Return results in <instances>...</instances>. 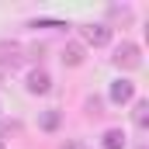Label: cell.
Wrapping results in <instances>:
<instances>
[{
    "label": "cell",
    "mask_w": 149,
    "mask_h": 149,
    "mask_svg": "<svg viewBox=\"0 0 149 149\" xmlns=\"http://www.w3.org/2000/svg\"><path fill=\"white\" fill-rule=\"evenodd\" d=\"M114 66H118V70H139V66H142V52H139V45L121 42V45L114 49Z\"/></svg>",
    "instance_id": "6da1fadb"
},
{
    "label": "cell",
    "mask_w": 149,
    "mask_h": 149,
    "mask_svg": "<svg viewBox=\"0 0 149 149\" xmlns=\"http://www.w3.org/2000/svg\"><path fill=\"white\" fill-rule=\"evenodd\" d=\"M80 35H83L87 45L101 49V45H108V42H111V28H108V24H83V28H80Z\"/></svg>",
    "instance_id": "7a4b0ae2"
},
{
    "label": "cell",
    "mask_w": 149,
    "mask_h": 149,
    "mask_svg": "<svg viewBox=\"0 0 149 149\" xmlns=\"http://www.w3.org/2000/svg\"><path fill=\"white\" fill-rule=\"evenodd\" d=\"M108 97H111V104H128V101L135 97V83H132V80H125V76H121V80H114L111 90H108Z\"/></svg>",
    "instance_id": "3957f363"
},
{
    "label": "cell",
    "mask_w": 149,
    "mask_h": 149,
    "mask_svg": "<svg viewBox=\"0 0 149 149\" xmlns=\"http://www.w3.org/2000/svg\"><path fill=\"white\" fill-rule=\"evenodd\" d=\"M0 66H7V70L21 66V45H14V42H0Z\"/></svg>",
    "instance_id": "277c9868"
},
{
    "label": "cell",
    "mask_w": 149,
    "mask_h": 149,
    "mask_svg": "<svg viewBox=\"0 0 149 149\" xmlns=\"http://www.w3.org/2000/svg\"><path fill=\"white\" fill-rule=\"evenodd\" d=\"M49 87H52V76L45 70H31L28 73V90L31 94H49Z\"/></svg>",
    "instance_id": "5b68a950"
},
{
    "label": "cell",
    "mask_w": 149,
    "mask_h": 149,
    "mask_svg": "<svg viewBox=\"0 0 149 149\" xmlns=\"http://www.w3.org/2000/svg\"><path fill=\"white\" fill-rule=\"evenodd\" d=\"M80 63H83V45L70 42V45L63 49V66H80Z\"/></svg>",
    "instance_id": "8992f818"
},
{
    "label": "cell",
    "mask_w": 149,
    "mask_h": 149,
    "mask_svg": "<svg viewBox=\"0 0 149 149\" xmlns=\"http://www.w3.org/2000/svg\"><path fill=\"white\" fill-rule=\"evenodd\" d=\"M104 149H125V132L121 128H108L104 132Z\"/></svg>",
    "instance_id": "52a82bcc"
},
{
    "label": "cell",
    "mask_w": 149,
    "mask_h": 149,
    "mask_svg": "<svg viewBox=\"0 0 149 149\" xmlns=\"http://www.w3.org/2000/svg\"><path fill=\"white\" fill-rule=\"evenodd\" d=\"M132 121H135L139 128H146V125H149V101H135V111H132Z\"/></svg>",
    "instance_id": "ba28073f"
},
{
    "label": "cell",
    "mask_w": 149,
    "mask_h": 149,
    "mask_svg": "<svg viewBox=\"0 0 149 149\" xmlns=\"http://www.w3.org/2000/svg\"><path fill=\"white\" fill-rule=\"evenodd\" d=\"M59 121H63L59 111H42V128H45V132H56V128H59Z\"/></svg>",
    "instance_id": "9c48e42d"
},
{
    "label": "cell",
    "mask_w": 149,
    "mask_h": 149,
    "mask_svg": "<svg viewBox=\"0 0 149 149\" xmlns=\"http://www.w3.org/2000/svg\"><path fill=\"white\" fill-rule=\"evenodd\" d=\"M0 149H7V146H3V142H0Z\"/></svg>",
    "instance_id": "30bf717a"
}]
</instances>
